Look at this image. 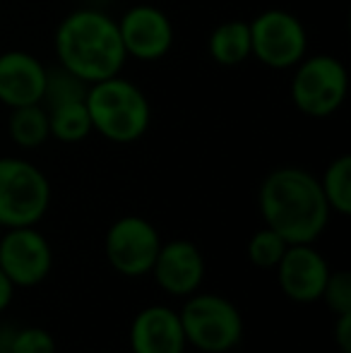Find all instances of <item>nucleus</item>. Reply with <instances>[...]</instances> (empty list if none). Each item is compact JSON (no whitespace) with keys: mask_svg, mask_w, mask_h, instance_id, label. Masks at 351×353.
Here are the masks:
<instances>
[{"mask_svg":"<svg viewBox=\"0 0 351 353\" xmlns=\"http://www.w3.org/2000/svg\"><path fill=\"white\" fill-rule=\"evenodd\" d=\"M332 334H334V344H337L339 353H351V312L337 315Z\"/></svg>","mask_w":351,"mask_h":353,"instance_id":"nucleus-23","label":"nucleus"},{"mask_svg":"<svg viewBox=\"0 0 351 353\" xmlns=\"http://www.w3.org/2000/svg\"><path fill=\"white\" fill-rule=\"evenodd\" d=\"M258 210L265 226L289 245L315 243L330 221V205L318 176L301 166H279L258 188Z\"/></svg>","mask_w":351,"mask_h":353,"instance_id":"nucleus-1","label":"nucleus"},{"mask_svg":"<svg viewBox=\"0 0 351 353\" xmlns=\"http://www.w3.org/2000/svg\"><path fill=\"white\" fill-rule=\"evenodd\" d=\"M250 58L270 70H294L308 56V32L289 10L272 8L248 22Z\"/></svg>","mask_w":351,"mask_h":353,"instance_id":"nucleus-7","label":"nucleus"},{"mask_svg":"<svg viewBox=\"0 0 351 353\" xmlns=\"http://www.w3.org/2000/svg\"><path fill=\"white\" fill-rule=\"evenodd\" d=\"M320 301H325V305H328L334 315L351 312V274L347 270L330 272Z\"/></svg>","mask_w":351,"mask_h":353,"instance_id":"nucleus-21","label":"nucleus"},{"mask_svg":"<svg viewBox=\"0 0 351 353\" xmlns=\"http://www.w3.org/2000/svg\"><path fill=\"white\" fill-rule=\"evenodd\" d=\"M0 236H3V226H0Z\"/></svg>","mask_w":351,"mask_h":353,"instance_id":"nucleus-26","label":"nucleus"},{"mask_svg":"<svg viewBox=\"0 0 351 353\" xmlns=\"http://www.w3.org/2000/svg\"><path fill=\"white\" fill-rule=\"evenodd\" d=\"M58 65L87 84L116 77L128 63L118 19L99 8H80L61 19L53 37Z\"/></svg>","mask_w":351,"mask_h":353,"instance_id":"nucleus-2","label":"nucleus"},{"mask_svg":"<svg viewBox=\"0 0 351 353\" xmlns=\"http://www.w3.org/2000/svg\"><path fill=\"white\" fill-rule=\"evenodd\" d=\"M286 248H289V243L277 231L265 226L250 236L245 252H248V262L253 267H258V270H274L279 265L281 255L286 252Z\"/></svg>","mask_w":351,"mask_h":353,"instance_id":"nucleus-20","label":"nucleus"},{"mask_svg":"<svg viewBox=\"0 0 351 353\" xmlns=\"http://www.w3.org/2000/svg\"><path fill=\"white\" fill-rule=\"evenodd\" d=\"M56 339L48 330L43 327H14L12 344H10V353H56Z\"/></svg>","mask_w":351,"mask_h":353,"instance_id":"nucleus-22","label":"nucleus"},{"mask_svg":"<svg viewBox=\"0 0 351 353\" xmlns=\"http://www.w3.org/2000/svg\"><path fill=\"white\" fill-rule=\"evenodd\" d=\"M132 353H185V334L178 310L169 305H147L132 317L128 332Z\"/></svg>","mask_w":351,"mask_h":353,"instance_id":"nucleus-13","label":"nucleus"},{"mask_svg":"<svg viewBox=\"0 0 351 353\" xmlns=\"http://www.w3.org/2000/svg\"><path fill=\"white\" fill-rule=\"evenodd\" d=\"M118 32L128 58L142 63L161 61L174 48L176 29L171 17L157 5L140 3L132 5L118 19Z\"/></svg>","mask_w":351,"mask_h":353,"instance_id":"nucleus-10","label":"nucleus"},{"mask_svg":"<svg viewBox=\"0 0 351 353\" xmlns=\"http://www.w3.org/2000/svg\"><path fill=\"white\" fill-rule=\"evenodd\" d=\"M12 334H14V327L0 325V353H10V344H12Z\"/></svg>","mask_w":351,"mask_h":353,"instance_id":"nucleus-25","label":"nucleus"},{"mask_svg":"<svg viewBox=\"0 0 351 353\" xmlns=\"http://www.w3.org/2000/svg\"><path fill=\"white\" fill-rule=\"evenodd\" d=\"M46 173L19 157H0V226H37L51 207Z\"/></svg>","mask_w":351,"mask_h":353,"instance_id":"nucleus-5","label":"nucleus"},{"mask_svg":"<svg viewBox=\"0 0 351 353\" xmlns=\"http://www.w3.org/2000/svg\"><path fill=\"white\" fill-rule=\"evenodd\" d=\"M89 84L80 79L75 72L66 70L63 65L46 70V84H43V108H56L63 103H75L87 99Z\"/></svg>","mask_w":351,"mask_h":353,"instance_id":"nucleus-19","label":"nucleus"},{"mask_svg":"<svg viewBox=\"0 0 351 353\" xmlns=\"http://www.w3.org/2000/svg\"><path fill=\"white\" fill-rule=\"evenodd\" d=\"M157 286L174 298H188L202 286L207 274L205 255L192 241L176 238V241L161 243L159 255L150 272Z\"/></svg>","mask_w":351,"mask_h":353,"instance_id":"nucleus-12","label":"nucleus"},{"mask_svg":"<svg viewBox=\"0 0 351 353\" xmlns=\"http://www.w3.org/2000/svg\"><path fill=\"white\" fill-rule=\"evenodd\" d=\"M48 111V128H51V137L63 144H77L85 142L94 132L92 118H89L87 103H63L56 108H46Z\"/></svg>","mask_w":351,"mask_h":353,"instance_id":"nucleus-17","label":"nucleus"},{"mask_svg":"<svg viewBox=\"0 0 351 353\" xmlns=\"http://www.w3.org/2000/svg\"><path fill=\"white\" fill-rule=\"evenodd\" d=\"M161 243L164 241L154 223L137 214H128L108 226L106 238H103V252H106L108 265L118 274L137 279L152 272Z\"/></svg>","mask_w":351,"mask_h":353,"instance_id":"nucleus-8","label":"nucleus"},{"mask_svg":"<svg viewBox=\"0 0 351 353\" xmlns=\"http://www.w3.org/2000/svg\"><path fill=\"white\" fill-rule=\"evenodd\" d=\"M274 272L281 293L299 305H308V303L320 301L325 281L332 270L323 252L313 248V243H296L286 248Z\"/></svg>","mask_w":351,"mask_h":353,"instance_id":"nucleus-11","label":"nucleus"},{"mask_svg":"<svg viewBox=\"0 0 351 353\" xmlns=\"http://www.w3.org/2000/svg\"><path fill=\"white\" fill-rule=\"evenodd\" d=\"M10 140L22 149H37L51 140V128H48V111L43 103L32 106L10 108L8 118Z\"/></svg>","mask_w":351,"mask_h":353,"instance_id":"nucleus-16","label":"nucleus"},{"mask_svg":"<svg viewBox=\"0 0 351 353\" xmlns=\"http://www.w3.org/2000/svg\"><path fill=\"white\" fill-rule=\"evenodd\" d=\"M181 325L185 341L202 353H229L243 339V315L234 301L219 293H192L183 303Z\"/></svg>","mask_w":351,"mask_h":353,"instance_id":"nucleus-4","label":"nucleus"},{"mask_svg":"<svg viewBox=\"0 0 351 353\" xmlns=\"http://www.w3.org/2000/svg\"><path fill=\"white\" fill-rule=\"evenodd\" d=\"M349 94V72L339 58L328 53L305 56L294 68L291 101L308 118H330L344 106Z\"/></svg>","mask_w":351,"mask_h":353,"instance_id":"nucleus-6","label":"nucleus"},{"mask_svg":"<svg viewBox=\"0 0 351 353\" xmlns=\"http://www.w3.org/2000/svg\"><path fill=\"white\" fill-rule=\"evenodd\" d=\"M207 53L221 68L243 65L250 58V27L245 19H226L212 29Z\"/></svg>","mask_w":351,"mask_h":353,"instance_id":"nucleus-15","label":"nucleus"},{"mask_svg":"<svg viewBox=\"0 0 351 353\" xmlns=\"http://www.w3.org/2000/svg\"><path fill=\"white\" fill-rule=\"evenodd\" d=\"M46 70L48 68L27 51L0 53V103L8 108L41 103Z\"/></svg>","mask_w":351,"mask_h":353,"instance_id":"nucleus-14","label":"nucleus"},{"mask_svg":"<svg viewBox=\"0 0 351 353\" xmlns=\"http://www.w3.org/2000/svg\"><path fill=\"white\" fill-rule=\"evenodd\" d=\"M0 270L14 288H34L48 279L53 270V248L37 226L3 228Z\"/></svg>","mask_w":351,"mask_h":353,"instance_id":"nucleus-9","label":"nucleus"},{"mask_svg":"<svg viewBox=\"0 0 351 353\" xmlns=\"http://www.w3.org/2000/svg\"><path fill=\"white\" fill-rule=\"evenodd\" d=\"M12 298H14V283L8 279V274H5L3 270H0V312L8 310Z\"/></svg>","mask_w":351,"mask_h":353,"instance_id":"nucleus-24","label":"nucleus"},{"mask_svg":"<svg viewBox=\"0 0 351 353\" xmlns=\"http://www.w3.org/2000/svg\"><path fill=\"white\" fill-rule=\"evenodd\" d=\"M323 195L330 205V212L339 216L351 214V157L339 154L325 166L323 176L318 178Z\"/></svg>","mask_w":351,"mask_h":353,"instance_id":"nucleus-18","label":"nucleus"},{"mask_svg":"<svg viewBox=\"0 0 351 353\" xmlns=\"http://www.w3.org/2000/svg\"><path fill=\"white\" fill-rule=\"evenodd\" d=\"M85 103L94 132L113 144H132L150 130V99L132 79H126L123 74L89 84Z\"/></svg>","mask_w":351,"mask_h":353,"instance_id":"nucleus-3","label":"nucleus"}]
</instances>
